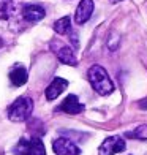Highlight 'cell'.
<instances>
[{
  "label": "cell",
  "instance_id": "6da1fadb",
  "mask_svg": "<svg viewBox=\"0 0 147 155\" xmlns=\"http://www.w3.org/2000/svg\"><path fill=\"white\" fill-rule=\"evenodd\" d=\"M89 82L93 87L95 92L100 95H109L114 90V84L109 79V74L106 70L100 65H93L89 70Z\"/></svg>",
  "mask_w": 147,
  "mask_h": 155
},
{
  "label": "cell",
  "instance_id": "7a4b0ae2",
  "mask_svg": "<svg viewBox=\"0 0 147 155\" xmlns=\"http://www.w3.org/2000/svg\"><path fill=\"white\" fill-rule=\"evenodd\" d=\"M33 111V101L30 97H19L8 108V117L13 122H24L30 117Z\"/></svg>",
  "mask_w": 147,
  "mask_h": 155
},
{
  "label": "cell",
  "instance_id": "3957f363",
  "mask_svg": "<svg viewBox=\"0 0 147 155\" xmlns=\"http://www.w3.org/2000/svg\"><path fill=\"white\" fill-rule=\"evenodd\" d=\"M13 152L16 155H46L44 144L38 138H22Z\"/></svg>",
  "mask_w": 147,
  "mask_h": 155
},
{
  "label": "cell",
  "instance_id": "277c9868",
  "mask_svg": "<svg viewBox=\"0 0 147 155\" xmlns=\"http://www.w3.org/2000/svg\"><path fill=\"white\" fill-rule=\"evenodd\" d=\"M51 49L54 51V54L57 55V59L65 63V65H71L74 67L76 63H78V60H76V55L73 52V48H70L68 45L62 43V41L59 40H52L51 41Z\"/></svg>",
  "mask_w": 147,
  "mask_h": 155
},
{
  "label": "cell",
  "instance_id": "5b68a950",
  "mask_svg": "<svg viewBox=\"0 0 147 155\" xmlns=\"http://www.w3.org/2000/svg\"><path fill=\"white\" fill-rule=\"evenodd\" d=\"M125 147H127V144H125V141L120 136H109L103 141L98 152H100V155H114L125 150Z\"/></svg>",
  "mask_w": 147,
  "mask_h": 155
},
{
  "label": "cell",
  "instance_id": "8992f818",
  "mask_svg": "<svg viewBox=\"0 0 147 155\" xmlns=\"http://www.w3.org/2000/svg\"><path fill=\"white\" fill-rule=\"evenodd\" d=\"M21 15H22V18L27 22H38V21H41L46 16V11H44L43 6L38 5V3H27V5L22 6Z\"/></svg>",
  "mask_w": 147,
  "mask_h": 155
},
{
  "label": "cell",
  "instance_id": "52a82bcc",
  "mask_svg": "<svg viewBox=\"0 0 147 155\" xmlns=\"http://www.w3.org/2000/svg\"><path fill=\"white\" fill-rule=\"evenodd\" d=\"M52 149L57 155H79L81 150L79 147L76 146L73 141H70L67 138H59L54 141L52 144Z\"/></svg>",
  "mask_w": 147,
  "mask_h": 155
},
{
  "label": "cell",
  "instance_id": "ba28073f",
  "mask_svg": "<svg viewBox=\"0 0 147 155\" xmlns=\"http://www.w3.org/2000/svg\"><path fill=\"white\" fill-rule=\"evenodd\" d=\"M93 13V0H81L78 8H76V15H74V21L76 24H86L87 21L90 19Z\"/></svg>",
  "mask_w": 147,
  "mask_h": 155
},
{
  "label": "cell",
  "instance_id": "9c48e42d",
  "mask_svg": "<svg viewBox=\"0 0 147 155\" xmlns=\"http://www.w3.org/2000/svg\"><path fill=\"white\" fill-rule=\"evenodd\" d=\"M59 111H64L67 114H79L84 111V104L79 101V98L76 95H68L59 106Z\"/></svg>",
  "mask_w": 147,
  "mask_h": 155
},
{
  "label": "cell",
  "instance_id": "30bf717a",
  "mask_svg": "<svg viewBox=\"0 0 147 155\" xmlns=\"http://www.w3.org/2000/svg\"><path fill=\"white\" fill-rule=\"evenodd\" d=\"M18 15V0H0V21H11Z\"/></svg>",
  "mask_w": 147,
  "mask_h": 155
},
{
  "label": "cell",
  "instance_id": "8fae6325",
  "mask_svg": "<svg viewBox=\"0 0 147 155\" xmlns=\"http://www.w3.org/2000/svg\"><path fill=\"white\" fill-rule=\"evenodd\" d=\"M68 87V81L64 79V78H55V79L49 84L47 89H46V98L49 101L51 100H55L64 90Z\"/></svg>",
  "mask_w": 147,
  "mask_h": 155
},
{
  "label": "cell",
  "instance_id": "7c38bea8",
  "mask_svg": "<svg viewBox=\"0 0 147 155\" xmlns=\"http://www.w3.org/2000/svg\"><path fill=\"white\" fill-rule=\"evenodd\" d=\"M29 79V74H27V70L24 67H16L10 71V81L13 82V86H24Z\"/></svg>",
  "mask_w": 147,
  "mask_h": 155
},
{
  "label": "cell",
  "instance_id": "4fadbf2b",
  "mask_svg": "<svg viewBox=\"0 0 147 155\" xmlns=\"http://www.w3.org/2000/svg\"><path fill=\"white\" fill-rule=\"evenodd\" d=\"M54 30L57 32V33H60V35L71 33V19H70V16L60 18L57 22L54 24Z\"/></svg>",
  "mask_w": 147,
  "mask_h": 155
},
{
  "label": "cell",
  "instance_id": "5bb4252c",
  "mask_svg": "<svg viewBox=\"0 0 147 155\" xmlns=\"http://www.w3.org/2000/svg\"><path fill=\"white\" fill-rule=\"evenodd\" d=\"M127 138H133V139H147V124L139 125L138 128H135L133 131L125 133Z\"/></svg>",
  "mask_w": 147,
  "mask_h": 155
},
{
  "label": "cell",
  "instance_id": "9a60e30c",
  "mask_svg": "<svg viewBox=\"0 0 147 155\" xmlns=\"http://www.w3.org/2000/svg\"><path fill=\"white\" fill-rule=\"evenodd\" d=\"M111 3H119V2H122V0H109Z\"/></svg>",
  "mask_w": 147,
  "mask_h": 155
},
{
  "label": "cell",
  "instance_id": "2e32d148",
  "mask_svg": "<svg viewBox=\"0 0 147 155\" xmlns=\"http://www.w3.org/2000/svg\"><path fill=\"white\" fill-rule=\"evenodd\" d=\"M2 46H3V40L0 38V49H2Z\"/></svg>",
  "mask_w": 147,
  "mask_h": 155
}]
</instances>
